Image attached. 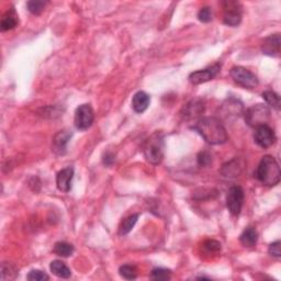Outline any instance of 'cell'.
Here are the masks:
<instances>
[{
    "label": "cell",
    "instance_id": "16",
    "mask_svg": "<svg viewBox=\"0 0 281 281\" xmlns=\"http://www.w3.org/2000/svg\"><path fill=\"white\" fill-rule=\"evenodd\" d=\"M151 102V98L144 91H139L135 93L132 99V107L135 112L138 113H143L147 109Z\"/></svg>",
    "mask_w": 281,
    "mask_h": 281
},
{
    "label": "cell",
    "instance_id": "4",
    "mask_svg": "<svg viewBox=\"0 0 281 281\" xmlns=\"http://www.w3.org/2000/svg\"><path fill=\"white\" fill-rule=\"evenodd\" d=\"M270 118V110L266 105H255L245 112L246 123L252 128L267 124Z\"/></svg>",
    "mask_w": 281,
    "mask_h": 281
},
{
    "label": "cell",
    "instance_id": "9",
    "mask_svg": "<svg viewBox=\"0 0 281 281\" xmlns=\"http://www.w3.org/2000/svg\"><path fill=\"white\" fill-rule=\"evenodd\" d=\"M219 70V65H214V66L209 67L207 69L197 70V72H194L189 75V82L194 84V85H200V84L207 83L217 76Z\"/></svg>",
    "mask_w": 281,
    "mask_h": 281
},
{
    "label": "cell",
    "instance_id": "29",
    "mask_svg": "<svg viewBox=\"0 0 281 281\" xmlns=\"http://www.w3.org/2000/svg\"><path fill=\"white\" fill-rule=\"evenodd\" d=\"M203 247L207 250L209 253H219L221 251V244L217 241H207L203 244Z\"/></svg>",
    "mask_w": 281,
    "mask_h": 281
},
{
    "label": "cell",
    "instance_id": "22",
    "mask_svg": "<svg viewBox=\"0 0 281 281\" xmlns=\"http://www.w3.org/2000/svg\"><path fill=\"white\" fill-rule=\"evenodd\" d=\"M263 99L268 104L270 107H273L274 109L279 110L280 109V97L278 93H276L275 91L267 90L263 92Z\"/></svg>",
    "mask_w": 281,
    "mask_h": 281
},
{
    "label": "cell",
    "instance_id": "12",
    "mask_svg": "<svg viewBox=\"0 0 281 281\" xmlns=\"http://www.w3.org/2000/svg\"><path fill=\"white\" fill-rule=\"evenodd\" d=\"M227 7H225V13H224L223 22L229 27H236L242 21L241 11L237 10L235 2H226Z\"/></svg>",
    "mask_w": 281,
    "mask_h": 281
},
{
    "label": "cell",
    "instance_id": "19",
    "mask_svg": "<svg viewBox=\"0 0 281 281\" xmlns=\"http://www.w3.org/2000/svg\"><path fill=\"white\" fill-rule=\"evenodd\" d=\"M50 269L56 276V277H58V278L67 279L70 277V276H72V271H70L68 267L60 260H53L52 263H51Z\"/></svg>",
    "mask_w": 281,
    "mask_h": 281
},
{
    "label": "cell",
    "instance_id": "3",
    "mask_svg": "<svg viewBox=\"0 0 281 281\" xmlns=\"http://www.w3.org/2000/svg\"><path fill=\"white\" fill-rule=\"evenodd\" d=\"M143 153L148 163L153 164V165H159V164L163 162L164 154H165L164 135L159 132L151 135V137L145 140Z\"/></svg>",
    "mask_w": 281,
    "mask_h": 281
},
{
    "label": "cell",
    "instance_id": "15",
    "mask_svg": "<svg viewBox=\"0 0 281 281\" xmlns=\"http://www.w3.org/2000/svg\"><path fill=\"white\" fill-rule=\"evenodd\" d=\"M263 53L269 56H277L280 53V35L274 34L267 37L261 45Z\"/></svg>",
    "mask_w": 281,
    "mask_h": 281
},
{
    "label": "cell",
    "instance_id": "14",
    "mask_svg": "<svg viewBox=\"0 0 281 281\" xmlns=\"http://www.w3.org/2000/svg\"><path fill=\"white\" fill-rule=\"evenodd\" d=\"M204 112L203 102L201 100H191L189 104H187L184 108L182 115L187 120L197 119Z\"/></svg>",
    "mask_w": 281,
    "mask_h": 281
},
{
    "label": "cell",
    "instance_id": "1",
    "mask_svg": "<svg viewBox=\"0 0 281 281\" xmlns=\"http://www.w3.org/2000/svg\"><path fill=\"white\" fill-rule=\"evenodd\" d=\"M193 129L211 145H219L227 142L228 135L221 121L217 118H202L194 124Z\"/></svg>",
    "mask_w": 281,
    "mask_h": 281
},
{
    "label": "cell",
    "instance_id": "13",
    "mask_svg": "<svg viewBox=\"0 0 281 281\" xmlns=\"http://www.w3.org/2000/svg\"><path fill=\"white\" fill-rule=\"evenodd\" d=\"M72 132L69 131H60L53 139V151L57 155H64L66 153L68 140L72 138Z\"/></svg>",
    "mask_w": 281,
    "mask_h": 281
},
{
    "label": "cell",
    "instance_id": "30",
    "mask_svg": "<svg viewBox=\"0 0 281 281\" xmlns=\"http://www.w3.org/2000/svg\"><path fill=\"white\" fill-rule=\"evenodd\" d=\"M211 161H212V158L208 152H201L198 155V164L200 166H208Z\"/></svg>",
    "mask_w": 281,
    "mask_h": 281
},
{
    "label": "cell",
    "instance_id": "26",
    "mask_svg": "<svg viewBox=\"0 0 281 281\" xmlns=\"http://www.w3.org/2000/svg\"><path fill=\"white\" fill-rule=\"evenodd\" d=\"M28 10L33 15H40L42 11L44 10V8L46 6L45 1H41V0H32L27 3Z\"/></svg>",
    "mask_w": 281,
    "mask_h": 281
},
{
    "label": "cell",
    "instance_id": "25",
    "mask_svg": "<svg viewBox=\"0 0 281 281\" xmlns=\"http://www.w3.org/2000/svg\"><path fill=\"white\" fill-rule=\"evenodd\" d=\"M171 271L165 268H155L152 270L151 279L153 280H169Z\"/></svg>",
    "mask_w": 281,
    "mask_h": 281
},
{
    "label": "cell",
    "instance_id": "24",
    "mask_svg": "<svg viewBox=\"0 0 281 281\" xmlns=\"http://www.w3.org/2000/svg\"><path fill=\"white\" fill-rule=\"evenodd\" d=\"M18 274V269L16 266L10 263H2L1 264V278L2 280L13 279L16 278Z\"/></svg>",
    "mask_w": 281,
    "mask_h": 281
},
{
    "label": "cell",
    "instance_id": "10",
    "mask_svg": "<svg viewBox=\"0 0 281 281\" xmlns=\"http://www.w3.org/2000/svg\"><path fill=\"white\" fill-rule=\"evenodd\" d=\"M246 167V163L243 161L242 158H234L231 162L226 163L225 165H223L221 169V174L224 177L227 178H235L242 175V172L244 171Z\"/></svg>",
    "mask_w": 281,
    "mask_h": 281
},
{
    "label": "cell",
    "instance_id": "6",
    "mask_svg": "<svg viewBox=\"0 0 281 281\" xmlns=\"http://www.w3.org/2000/svg\"><path fill=\"white\" fill-rule=\"evenodd\" d=\"M93 120H95V113H93V110L90 106L82 105L77 108L74 119V123L77 130H88L92 125Z\"/></svg>",
    "mask_w": 281,
    "mask_h": 281
},
{
    "label": "cell",
    "instance_id": "17",
    "mask_svg": "<svg viewBox=\"0 0 281 281\" xmlns=\"http://www.w3.org/2000/svg\"><path fill=\"white\" fill-rule=\"evenodd\" d=\"M257 240H258V234H257L256 229L252 226H248L244 229V232L241 234L240 241L243 246L245 247H254L257 244Z\"/></svg>",
    "mask_w": 281,
    "mask_h": 281
},
{
    "label": "cell",
    "instance_id": "20",
    "mask_svg": "<svg viewBox=\"0 0 281 281\" xmlns=\"http://www.w3.org/2000/svg\"><path fill=\"white\" fill-rule=\"evenodd\" d=\"M138 219H139V214H132L126 219H124L119 227L120 235H125V234H128L132 231V228L138 222Z\"/></svg>",
    "mask_w": 281,
    "mask_h": 281
},
{
    "label": "cell",
    "instance_id": "2",
    "mask_svg": "<svg viewBox=\"0 0 281 281\" xmlns=\"http://www.w3.org/2000/svg\"><path fill=\"white\" fill-rule=\"evenodd\" d=\"M256 178L267 187H274L280 181V167L274 156L266 155L259 163L256 170Z\"/></svg>",
    "mask_w": 281,
    "mask_h": 281
},
{
    "label": "cell",
    "instance_id": "32",
    "mask_svg": "<svg viewBox=\"0 0 281 281\" xmlns=\"http://www.w3.org/2000/svg\"><path fill=\"white\" fill-rule=\"evenodd\" d=\"M114 162V158H113V156L111 155V154H106V156H105V159H104V163L106 164V165H111L112 163Z\"/></svg>",
    "mask_w": 281,
    "mask_h": 281
},
{
    "label": "cell",
    "instance_id": "18",
    "mask_svg": "<svg viewBox=\"0 0 281 281\" xmlns=\"http://www.w3.org/2000/svg\"><path fill=\"white\" fill-rule=\"evenodd\" d=\"M17 26H18V17L16 15V11L11 9V10L7 11L3 15L1 22H0V29H1L2 32H4L15 29Z\"/></svg>",
    "mask_w": 281,
    "mask_h": 281
},
{
    "label": "cell",
    "instance_id": "11",
    "mask_svg": "<svg viewBox=\"0 0 281 281\" xmlns=\"http://www.w3.org/2000/svg\"><path fill=\"white\" fill-rule=\"evenodd\" d=\"M74 177V168L67 167L60 170L56 176V185L63 193H68L72 188V180Z\"/></svg>",
    "mask_w": 281,
    "mask_h": 281
},
{
    "label": "cell",
    "instance_id": "5",
    "mask_svg": "<svg viewBox=\"0 0 281 281\" xmlns=\"http://www.w3.org/2000/svg\"><path fill=\"white\" fill-rule=\"evenodd\" d=\"M231 76L234 82L244 88L253 89L258 86V79L255 76V74L242 66L233 67L231 69Z\"/></svg>",
    "mask_w": 281,
    "mask_h": 281
},
{
    "label": "cell",
    "instance_id": "31",
    "mask_svg": "<svg viewBox=\"0 0 281 281\" xmlns=\"http://www.w3.org/2000/svg\"><path fill=\"white\" fill-rule=\"evenodd\" d=\"M268 253L271 255L276 257V258H279L281 256V251H280V241H277L273 243V244H270L269 246V250Z\"/></svg>",
    "mask_w": 281,
    "mask_h": 281
},
{
    "label": "cell",
    "instance_id": "28",
    "mask_svg": "<svg viewBox=\"0 0 281 281\" xmlns=\"http://www.w3.org/2000/svg\"><path fill=\"white\" fill-rule=\"evenodd\" d=\"M198 18L201 22H210L212 20V11H211V8L204 7L202 9H200V11L198 12Z\"/></svg>",
    "mask_w": 281,
    "mask_h": 281
},
{
    "label": "cell",
    "instance_id": "8",
    "mask_svg": "<svg viewBox=\"0 0 281 281\" xmlns=\"http://www.w3.org/2000/svg\"><path fill=\"white\" fill-rule=\"evenodd\" d=\"M276 138L274 130L268 124H263L255 128L254 140L255 143L261 148H268L276 143Z\"/></svg>",
    "mask_w": 281,
    "mask_h": 281
},
{
    "label": "cell",
    "instance_id": "7",
    "mask_svg": "<svg viewBox=\"0 0 281 281\" xmlns=\"http://www.w3.org/2000/svg\"><path fill=\"white\" fill-rule=\"evenodd\" d=\"M244 202V190L240 186H233L229 188L226 196V207L233 215L241 213Z\"/></svg>",
    "mask_w": 281,
    "mask_h": 281
},
{
    "label": "cell",
    "instance_id": "23",
    "mask_svg": "<svg viewBox=\"0 0 281 281\" xmlns=\"http://www.w3.org/2000/svg\"><path fill=\"white\" fill-rule=\"evenodd\" d=\"M120 276L126 280H133L138 277L137 267L132 265H123L119 269Z\"/></svg>",
    "mask_w": 281,
    "mask_h": 281
},
{
    "label": "cell",
    "instance_id": "27",
    "mask_svg": "<svg viewBox=\"0 0 281 281\" xmlns=\"http://www.w3.org/2000/svg\"><path fill=\"white\" fill-rule=\"evenodd\" d=\"M27 279L31 281H46L50 279V277L44 273V271L35 269L30 271L29 275L27 276Z\"/></svg>",
    "mask_w": 281,
    "mask_h": 281
},
{
    "label": "cell",
    "instance_id": "21",
    "mask_svg": "<svg viewBox=\"0 0 281 281\" xmlns=\"http://www.w3.org/2000/svg\"><path fill=\"white\" fill-rule=\"evenodd\" d=\"M54 253L58 256L69 257L73 255L74 246L72 244H68L66 242H58L56 243L54 246Z\"/></svg>",
    "mask_w": 281,
    "mask_h": 281
}]
</instances>
